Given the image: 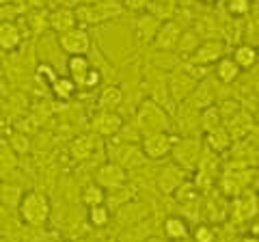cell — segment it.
Returning a JSON list of instances; mask_svg holds the SVG:
<instances>
[{
  "instance_id": "30",
  "label": "cell",
  "mask_w": 259,
  "mask_h": 242,
  "mask_svg": "<svg viewBox=\"0 0 259 242\" xmlns=\"http://www.w3.org/2000/svg\"><path fill=\"white\" fill-rule=\"evenodd\" d=\"M125 3V7L127 9H132V11H141V9H145L151 0H123Z\"/></svg>"
},
{
  "instance_id": "13",
  "label": "cell",
  "mask_w": 259,
  "mask_h": 242,
  "mask_svg": "<svg viewBox=\"0 0 259 242\" xmlns=\"http://www.w3.org/2000/svg\"><path fill=\"white\" fill-rule=\"evenodd\" d=\"M175 160L184 167H192L199 160V143L194 141H182L175 147Z\"/></svg>"
},
{
  "instance_id": "4",
  "label": "cell",
  "mask_w": 259,
  "mask_h": 242,
  "mask_svg": "<svg viewBox=\"0 0 259 242\" xmlns=\"http://www.w3.org/2000/svg\"><path fill=\"white\" fill-rule=\"evenodd\" d=\"M173 149V136L166 134L164 130L160 132H147L143 136V154L147 158H164Z\"/></svg>"
},
{
  "instance_id": "20",
  "label": "cell",
  "mask_w": 259,
  "mask_h": 242,
  "mask_svg": "<svg viewBox=\"0 0 259 242\" xmlns=\"http://www.w3.org/2000/svg\"><path fill=\"white\" fill-rule=\"evenodd\" d=\"M257 56H259V52L253 46H238L236 52H233V61H236L242 69H248L257 63Z\"/></svg>"
},
{
  "instance_id": "29",
  "label": "cell",
  "mask_w": 259,
  "mask_h": 242,
  "mask_svg": "<svg viewBox=\"0 0 259 242\" xmlns=\"http://www.w3.org/2000/svg\"><path fill=\"white\" fill-rule=\"evenodd\" d=\"M194 238H197V242H214V229L207 227V225H201V227L194 231Z\"/></svg>"
},
{
  "instance_id": "12",
  "label": "cell",
  "mask_w": 259,
  "mask_h": 242,
  "mask_svg": "<svg viewBox=\"0 0 259 242\" xmlns=\"http://www.w3.org/2000/svg\"><path fill=\"white\" fill-rule=\"evenodd\" d=\"M156 44L160 50H173V48L180 44V28H177L173 22H164L156 37Z\"/></svg>"
},
{
  "instance_id": "16",
  "label": "cell",
  "mask_w": 259,
  "mask_h": 242,
  "mask_svg": "<svg viewBox=\"0 0 259 242\" xmlns=\"http://www.w3.org/2000/svg\"><path fill=\"white\" fill-rule=\"evenodd\" d=\"M52 89V93H54V98L56 100H61V102H67L74 98V93H76V89H78V83L74 78H65V76H59L56 78V83L50 87Z\"/></svg>"
},
{
  "instance_id": "26",
  "label": "cell",
  "mask_w": 259,
  "mask_h": 242,
  "mask_svg": "<svg viewBox=\"0 0 259 242\" xmlns=\"http://www.w3.org/2000/svg\"><path fill=\"white\" fill-rule=\"evenodd\" d=\"M203 128L205 132L221 128V112L216 110V106H207V110L203 112Z\"/></svg>"
},
{
  "instance_id": "23",
  "label": "cell",
  "mask_w": 259,
  "mask_h": 242,
  "mask_svg": "<svg viewBox=\"0 0 259 242\" xmlns=\"http://www.w3.org/2000/svg\"><path fill=\"white\" fill-rule=\"evenodd\" d=\"M91 151H93V136H80V139H76L71 143V154H74V158H78V160L89 158Z\"/></svg>"
},
{
  "instance_id": "17",
  "label": "cell",
  "mask_w": 259,
  "mask_h": 242,
  "mask_svg": "<svg viewBox=\"0 0 259 242\" xmlns=\"http://www.w3.org/2000/svg\"><path fill=\"white\" fill-rule=\"evenodd\" d=\"M240 65L233 59H227V56H223L221 61L216 63V76L221 83H233L238 76H240Z\"/></svg>"
},
{
  "instance_id": "31",
  "label": "cell",
  "mask_w": 259,
  "mask_h": 242,
  "mask_svg": "<svg viewBox=\"0 0 259 242\" xmlns=\"http://www.w3.org/2000/svg\"><path fill=\"white\" fill-rule=\"evenodd\" d=\"M242 242H259V238H257V236H253V233H250V236L242 238Z\"/></svg>"
},
{
  "instance_id": "7",
  "label": "cell",
  "mask_w": 259,
  "mask_h": 242,
  "mask_svg": "<svg viewBox=\"0 0 259 242\" xmlns=\"http://www.w3.org/2000/svg\"><path fill=\"white\" fill-rule=\"evenodd\" d=\"M125 182V169L121 167L119 163H108L100 167V171H97V184H100L102 188H119L123 186Z\"/></svg>"
},
{
  "instance_id": "32",
  "label": "cell",
  "mask_w": 259,
  "mask_h": 242,
  "mask_svg": "<svg viewBox=\"0 0 259 242\" xmlns=\"http://www.w3.org/2000/svg\"><path fill=\"white\" fill-rule=\"evenodd\" d=\"M203 3H216V0H203Z\"/></svg>"
},
{
  "instance_id": "21",
  "label": "cell",
  "mask_w": 259,
  "mask_h": 242,
  "mask_svg": "<svg viewBox=\"0 0 259 242\" xmlns=\"http://www.w3.org/2000/svg\"><path fill=\"white\" fill-rule=\"evenodd\" d=\"M164 233L171 240H182L188 236V225H186V221L180 219V216H171V219L164 221Z\"/></svg>"
},
{
  "instance_id": "9",
  "label": "cell",
  "mask_w": 259,
  "mask_h": 242,
  "mask_svg": "<svg viewBox=\"0 0 259 242\" xmlns=\"http://www.w3.org/2000/svg\"><path fill=\"white\" fill-rule=\"evenodd\" d=\"M194 52L197 54L192 56V63H216V61L223 59L225 44L223 42H205V44H201Z\"/></svg>"
},
{
  "instance_id": "25",
  "label": "cell",
  "mask_w": 259,
  "mask_h": 242,
  "mask_svg": "<svg viewBox=\"0 0 259 242\" xmlns=\"http://www.w3.org/2000/svg\"><path fill=\"white\" fill-rule=\"evenodd\" d=\"M89 221H91V225H95V227H104V225H108V221H110L108 208H104V204L89 208Z\"/></svg>"
},
{
  "instance_id": "27",
  "label": "cell",
  "mask_w": 259,
  "mask_h": 242,
  "mask_svg": "<svg viewBox=\"0 0 259 242\" xmlns=\"http://www.w3.org/2000/svg\"><path fill=\"white\" fill-rule=\"evenodd\" d=\"M250 9V0H229L227 3V11L231 15H246Z\"/></svg>"
},
{
  "instance_id": "24",
  "label": "cell",
  "mask_w": 259,
  "mask_h": 242,
  "mask_svg": "<svg viewBox=\"0 0 259 242\" xmlns=\"http://www.w3.org/2000/svg\"><path fill=\"white\" fill-rule=\"evenodd\" d=\"M82 201L93 208V206H102L104 201H106V195H104V188L100 186V184H91V186H87L84 192H82Z\"/></svg>"
},
{
  "instance_id": "18",
  "label": "cell",
  "mask_w": 259,
  "mask_h": 242,
  "mask_svg": "<svg viewBox=\"0 0 259 242\" xmlns=\"http://www.w3.org/2000/svg\"><path fill=\"white\" fill-rule=\"evenodd\" d=\"M231 141H233V139H231V134L227 132L223 126H221V128H216V130H209V132H207V145H209V147H212L214 151H218V154L229 147Z\"/></svg>"
},
{
  "instance_id": "1",
  "label": "cell",
  "mask_w": 259,
  "mask_h": 242,
  "mask_svg": "<svg viewBox=\"0 0 259 242\" xmlns=\"http://www.w3.org/2000/svg\"><path fill=\"white\" fill-rule=\"evenodd\" d=\"M20 216L24 223L28 225H44L48 221V216H50V201H48L46 195L37 190H30L26 195H22L20 199Z\"/></svg>"
},
{
  "instance_id": "10",
  "label": "cell",
  "mask_w": 259,
  "mask_h": 242,
  "mask_svg": "<svg viewBox=\"0 0 259 242\" xmlns=\"http://www.w3.org/2000/svg\"><path fill=\"white\" fill-rule=\"evenodd\" d=\"M76 20L78 15L76 11H69V9H59L50 15V26L56 30V33H69V30L76 28Z\"/></svg>"
},
{
  "instance_id": "2",
  "label": "cell",
  "mask_w": 259,
  "mask_h": 242,
  "mask_svg": "<svg viewBox=\"0 0 259 242\" xmlns=\"http://www.w3.org/2000/svg\"><path fill=\"white\" fill-rule=\"evenodd\" d=\"M121 7L115 3V0H97L93 5H82L76 9L78 22L84 24H100L104 20H110L112 15H119Z\"/></svg>"
},
{
  "instance_id": "8",
  "label": "cell",
  "mask_w": 259,
  "mask_h": 242,
  "mask_svg": "<svg viewBox=\"0 0 259 242\" xmlns=\"http://www.w3.org/2000/svg\"><path fill=\"white\" fill-rule=\"evenodd\" d=\"M121 126H123V121L112 110H102L100 115L93 119V130L102 136H115L121 130Z\"/></svg>"
},
{
  "instance_id": "28",
  "label": "cell",
  "mask_w": 259,
  "mask_h": 242,
  "mask_svg": "<svg viewBox=\"0 0 259 242\" xmlns=\"http://www.w3.org/2000/svg\"><path fill=\"white\" fill-rule=\"evenodd\" d=\"M100 80H102V74L97 69H89V74L84 76V80L82 83H80V87H84V89H93V87H97L100 85Z\"/></svg>"
},
{
  "instance_id": "3",
  "label": "cell",
  "mask_w": 259,
  "mask_h": 242,
  "mask_svg": "<svg viewBox=\"0 0 259 242\" xmlns=\"http://www.w3.org/2000/svg\"><path fill=\"white\" fill-rule=\"evenodd\" d=\"M139 128L147 134V132H160L166 128V115L156 102H145L141 110H139Z\"/></svg>"
},
{
  "instance_id": "14",
  "label": "cell",
  "mask_w": 259,
  "mask_h": 242,
  "mask_svg": "<svg viewBox=\"0 0 259 242\" xmlns=\"http://www.w3.org/2000/svg\"><path fill=\"white\" fill-rule=\"evenodd\" d=\"M160 24L156 20V15H143V18H139V22H136V35H139L141 42H151L153 37H158L160 33Z\"/></svg>"
},
{
  "instance_id": "11",
  "label": "cell",
  "mask_w": 259,
  "mask_h": 242,
  "mask_svg": "<svg viewBox=\"0 0 259 242\" xmlns=\"http://www.w3.org/2000/svg\"><path fill=\"white\" fill-rule=\"evenodd\" d=\"M20 44H22L20 28L15 26L13 22H3V26H0V46H3V50L13 52Z\"/></svg>"
},
{
  "instance_id": "22",
  "label": "cell",
  "mask_w": 259,
  "mask_h": 242,
  "mask_svg": "<svg viewBox=\"0 0 259 242\" xmlns=\"http://www.w3.org/2000/svg\"><path fill=\"white\" fill-rule=\"evenodd\" d=\"M123 102V93L119 87H106L100 95V106L102 110H115L119 104Z\"/></svg>"
},
{
  "instance_id": "15",
  "label": "cell",
  "mask_w": 259,
  "mask_h": 242,
  "mask_svg": "<svg viewBox=\"0 0 259 242\" xmlns=\"http://www.w3.org/2000/svg\"><path fill=\"white\" fill-rule=\"evenodd\" d=\"M67 69H69V76L80 85L89 74V69H91V63H89L87 54H71L67 59Z\"/></svg>"
},
{
  "instance_id": "6",
  "label": "cell",
  "mask_w": 259,
  "mask_h": 242,
  "mask_svg": "<svg viewBox=\"0 0 259 242\" xmlns=\"http://www.w3.org/2000/svg\"><path fill=\"white\" fill-rule=\"evenodd\" d=\"M61 48L69 56L71 54H87L89 48H91V39H89V35L82 28H74V30H69V33L61 35Z\"/></svg>"
},
{
  "instance_id": "19",
  "label": "cell",
  "mask_w": 259,
  "mask_h": 242,
  "mask_svg": "<svg viewBox=\"0 0 259 242\" xmlns=\"http://www.w3.org/2000/svg\"><path fill=\"white\" fill-rule=\"evenodd\" d=\"M182 182H184V173H182V169H175V167H168L166 171H162V175H160V186L164 188V192L177 190Z\"/></svg>"
},
{
  "instance_id": "5",
  "label": "cell",
  "mask_w": 259,
  "mask_h": 242,
  "mask_svg": "<svg viewBox=\"0 0 259 242\" xmlns=\"http://www.w3.org/2000/svg\"><path fill=\"white\" fill-rule=\"evenodd\" d=\"M259 212V197H255L253 192H242V195L236 197L231 206V216L236 221H248L255 219Z\"/></svg>"
}]
</instances>
